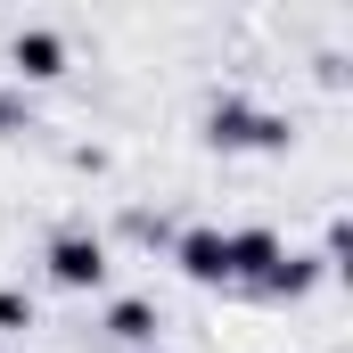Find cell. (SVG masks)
<instances>
[{"instance_id":"obj_7","label":"cell","mask_w":353,"mask_h":353,"mask_svg":"<svg viewBox=\"0 0 353 353\" xmlns=\"http://www.w3.org/2000/svg\"><path fill=\"white\" fill-rule=\"evenodd\" d=\"M107 337H123V345H148V337H157V312H148L140 296H123V304L107 312Z\"/></svg>"},{"instance_id":"obj_6","label":"cell","mask_w":353,"mask_h":353,"mask_svg":"<svg viewBox=\"0 0 353 353\" xmlns=\"http://www.w3.org/2000/svg\"><path fill=\"white\" fill-rule=\"evenodd\" d=\"M312 279H321V255H279L263 279V296H312Z\"/></svg>"},{"instance_id":"obj_1","label":"cell","mask_w":353,"mask_h":353,"mask_svg":"<svg viewBox=\"0 0 353 353\" xmlns=\"http://www.w3.org/2000/svg\"><path fill=\"white\" fill-rule=\"evenodd\" d=\"M205 140H214V148H288V123L239 107V99H222V107L205 115Z\"/></svg>"},{"instance_id":"obj_8","label":"cell","mask_w":353,"mask_h":353,"mask_svg":"<svg viewBox=\"0 0 353 353\" xmlns=\"http://www.w3.org/2000/svg\"><path fill=\"white\" fill-rule=\"evenodd\" d=\"M0 329H33V304H25L17 288H0Z\"/></svg>"},{"instance_id":"obj_5","label":"cell","mask_w":353,"mask_h":353,"mask_svg":"<svg viewBox=\"0 0 353 353\" xmlns=\"http://www.w3.org/2000/svg\"><path fill=\"white\" fill-rule=\"evenodd\" d=\"M8 58H17V74H25V83L66 74V41H58V33H41V25H33V33H17V50H8Z\"/></svg>"},{"instance_id":"obj_2","label":"cell","mask_w":353,"mask_h":353,"mask_svg":"<svg viewBox=\"0 0 353 353\" xmlns=\"http://www.w3.org/2000/svg\"><path fill=\"white\" fill-rule=\"evenodd\" d=\"M50 279H58V288H99V279H107V247H99L90 230H58V239H50Z\"/></svg>"},{"instance_id":"obj_3","label":"cell","mask_w":353,"mask_h":353,"mask_svg":"<svg viewBox=\"0 0 353 353\" xmlns=\"http://www.w3.org/2000/svg\"><path fill=\"white\" fill-rule=\"evenodd\" d=\"M173 263L197 279V288H230V239L222 230H181L173 239Z\"/></svg>"},{"instance_id":"obj_4","label":"cell","mask_w":353,"mask_h":353,"mask_svg":"<svg viewBox=\"0 0 353 353\" xmlns=\"http://www.w3.org/2000/svg\"><path fill=\"white\" fill-rule=\"evenodd\" d=\"M222 239H230V279H255V288H263V279H271V263L288 255L271 230H222Z\"/></svg>"}]
</instances>
